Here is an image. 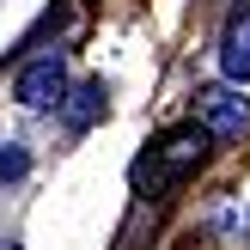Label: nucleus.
<instances>
[{
    "mask_svg": "<svg viewBox=\"0 0 250 250\" xmlns=\"http://www.w3.org/2000/svg\"><path fill=\"white\" fill-rule=\"evenodd\" d=\"M12 98H19V104H31V110H55L61 98H67V67H61V55H37L31 67L19 73Z\"/></svg>",
    "mask_w": 250,
    "mask_h": 250,
    "instance_id": "obj_3",
    "label": "nucleus"
},
{
    "mask_svg": "<svg viewBox=\"0 0 250 250\" xmlns=\"http://www.w3.org/2000/svg\"><path fill=\"white\" fill-rule=\"evenodd\" d=\"M195 116H202L208 141H232V134H244L250 104H244L238 85H202V92H195Z\"/></svg>",
    "mask_w": 250,
    "mask_h": 250,
    "instance_id": "obj_2",
    "label": "nucleus"
},
{
    "mask_svg": "<svg viewBox=\"0 0 250 250\" xmlns=\"http://www.w3.org/2000/svg\"><path fill=\"white\" fill-rule=\"evenodd\" d=\"M61 110H67V128H73V134H80V128H92V122L104 116V85H98V80L73 85V92L61 98Z\"/></svg>",
    "mask_w": 250,
    "mask_h": 250,
    "instance_id": "obj_5",
    "label": "nucleus"
},
{
    "mask_svg": "<svg viewBox=\"0 0 250 250\" xmlns=\"http://www.w3.org/2000/svg\"><path fill=\"white\" fill-rule=\"evenodd\" d=\"M24 171H31V153L24 146H0V183H19Z\"/></svg>",
    "mask_w": 250,
    "mask_h": 250,
    "instance_id": "obj_6",
    "label": "nucleus"
},
{
    "mask_svg": "<svg viewBox=\"0 0 250 250\" xmlns=\"http://www.w3.org/2000/svg\"><path fill=\"white\" fill-rule=\"evenodd\" d=\"M220 73H226L232 85H250V19L244 12L226 24V37H220Z\"/></svg>",
    "mask_w": 250,
    "mask_h": 250,
    "instance_id": "obj_4",
    "label": "nucleus"
},
{
    "mask_svg": "<svg viewBox=\"0 0 250 250\" xmlns=\"http://www.w3.org/2000/svg\"><path fill=\"white\" fill-rule=\"evenodd\" d=\"M208 159V128H177V134H165L159 141V153H153V165H134V183H146V189H159L165 177H177V171H189V165H202Z\"/></svg>",
    "mask_w": 250,
    "mask_h": 250,
    "instance_id": "obj_1",
    "label": "nucleus"
},
{
    "mask_svg": "<svg viewBox=\"0 0 250 250\" xmlns=\"http://www.w3.org/2000/svg\"><path fill=\"white\" fill-rule=\"evenodd\" d=\"M0 250H24V244H19V238H0Z\"/></svg>",
    "mask_w": 250,
    "mask_h": 250,
    "instance_id": "obj_7",
    "label": "nucleus"
},
{
    "mask_svg": "<svg viewBox=\"0 0 250 250\" xmlns=\"http://www.w3.org/2000/svg\"><path fill=\"white\" fill-rule=\"evenodd\" d=\"M238 6H250V0H238Z\"/></svg>",
    "mask_w": 250,
    "mask_h": 250,
    "instance_id": "obj_8",
    "label": "nucleus"
}]
</instances>
